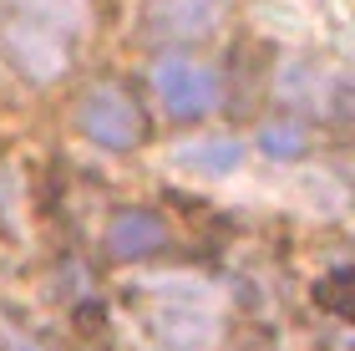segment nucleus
<instances>
[{
	"instance_id": "39448f33",
	"label": "nucleus",
	"mask_w": 355,
	"mask_h": 351,
	"mask_svg": "<svg viewBox=\"0 0 355 351\" xmlns=\"http://www.w3.org/2000/svg\"><path fill=\"white\" fill-rule=\"evenodd\" d=\"M178 163L193 168V173H234L239 168V142L208 138V142H198V148H183V153H178Z\"/></svg>"
},
{
	"instance_id": "f257e3e1",
	"label": "nucleus",
	"mask_w": 355,
	"mask_h": 351,
	"mask_svg": "<svg viewBox=\"0 0 355 351\" xmlns=\"http://www.w3.org/2000/svg\"><path fill=\"white\" fill-rule=\"evenodd\" d=\"M153 92L163 102V113L178 122H193V117H208L214 107L223 102V82L208 61H193V56H168L153 67Z\"/></svg>"
},
{
	"instance_id": "7ed1b4c3",
	"label": "nucleus",
	"mask_w": 355,
	"mask_h": 351,
	"mask_svg": "<svg viewBox=\"0 0 355 351\" xmlns=\"http://www.w3.org/2000/svg\"><path fill=\"white\" fill-rule=\"evenodd\" d=\"M142 21L157 41H203L223 26V0H148Z\"/></svg>"
},
{
	"instance_id": "0eeeda50",
	"label": "nucleus",
	"mask_w": 355,
	"mask_h": 351,
	"mask_svg": "<svg viewBox=\"0 0 355 351\" xmlns=\"http://www.w3.org/2000/svg\"><path fill=\"white\" fill-rule=\"evenodd\" d=\"M345 285H350V270H335V280L320 285V295L330 300V311H345Z\"/></svg>"
},
{
	"instance_id": "f03ea898",
	"label": "nucleus",
	"mask_w": 355,
	"mask_h": 351,
	"mask_svg": "<svg viewBox=\"0 0 355 351\" xmlns=\"http://www.w3.org/2000/svg\"><path fill=\"white\" fill-rule=\"evenodd\" d=\"M76 127H82V138L96 142V148L127 153V148L142 142L148 117H142V107L127 97L122 87H92L82 97V107H76Z\"/></svg>"
},
{
	"instance_id": "20e7f679",
	"label": "nucleus",
	"mask_w": 355,
	"mask_h": 351,
	"mask_svg": "<svg viewBox=\"0 0 355 351\" xmlns=\"http://www.w3.org/2000/svg\"><path fill=\"white\" fill-rule=\"evenodd\" d=\"M168 245V225L153 209H117L107 225V254L112 260H148Z\"/></svg>"
},
{
	"instance_id": "423d86ee",
	"label": "nucleus",
	"mask_w": 355,
	"mask_h": 351,
	"mask_svg": "<svg viewBox=\"0 0 355 351\" xmlns=\"http://www.w3.org/2000/svg\"><path fill=\"white\" fill-rule=\"evenodd\" d=\"M259 148H264L269 158H300V153H304V127L289 122V117L264 122V127H259Z\"/></svg>"
}]
</instances>
